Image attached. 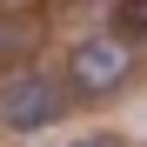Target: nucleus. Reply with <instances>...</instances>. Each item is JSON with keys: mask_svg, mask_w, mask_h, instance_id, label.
I'll use <instances>...</instances> for the list:
<instances>
[{"mask_svg": "<svg viewBox=\"0 0 147 147\" xmlns=\"http://www.w3.org/2000/svg\"><path fill=\"white\" fill-rule=\"evenodd\" d=\"M67 107H74L67 74H47V67L0 74V134H40L54 120H67Z\"/></svg>", "mask_w": 147, "mask_h": 147, "instance_id": "obj_1", "label": "nucleus"}, {"mask_svg": "<svg viewBox=\"0 0 147 147\" xmlns=\"http://www.w3.org/2000/svg\"><path fill=\"white\" fill-rule=\"evenodd\" d=\"M134 74H140V47L127 34H87L67 47V87L80 100H114L134 87Z\"/></svg>", "mask_w": 147, "mask_h": 147, "instance_id": "obj_2", "label": "nucleus"}, {"mask_svg": "<svg viewBox=\"0 0 147 147\" xmlns=\"http://www.w3.org/2000/svg\"><path fill=\"white\" fill-rule=\"evenodd\" d=\"M40 47V20L34 13H0V74H13V67H27V54Z\"/></svg>", "mask_w": 147, "mask_h": 147, "instance_id": "obj_3", "label": "nucleus"}, {"mask_svg": "<svg viewBox=\"0 0 147 147\" xmlns=\"http://www.w3.org/2000/svg\"><path fill=\"white\" fill-rule=\"evenodd\" d=\"M114 20L127 27V40H134V47H147V0H120V7H114Z\"/></svg>", "mask_w": 147, "mask_h": 147, "instance_id": "obj_4", "label": "nucleus"}, {"mask_svg": "<svg viewBox=\"0 0 147 147\" xmlns=\"http://www.w3.org/2000/svg\"><path fill=\"white\" fill-rule=\"evenodd\" d=\"M74 147H120L114 134H87V140H74Z\"/></svg>", "mask_w": 147, "mask_h": 147, "instance_id": "obj_5", "label": "nucleus"}]
</instances>
